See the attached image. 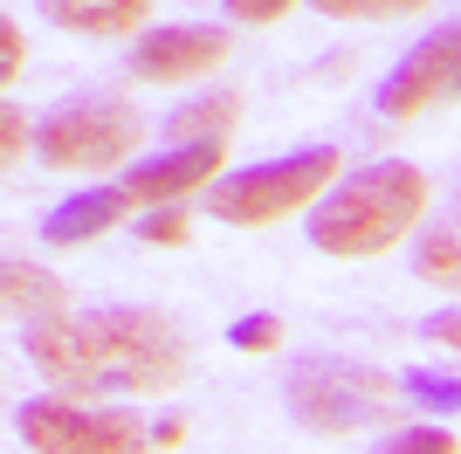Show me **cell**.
I'll return each instance as SVG.
<instances>
[{
    "label": "cell",
    "mask_w": 461,
    "mask_h": 454,
    "mask_svg": "<svg viewBox=\"0 0 461 454\" xmlns=\"http://www.w3.org/2000/svg\"><path fill=\"white\" fill-rule=\"evenodd\" d=\"M234 111H241V96L221 90V96H200V104L173 111V117H166V132H173V145H213V138H228Z\"/></svg>",
    "instance_id": "7c38bea8"
},
{
    "label": "cell",
    "mask_w": 461,
    "mask_h": 454,
    "mask_svg": "<svg viewBox=\"0 0 461 454\" xmlns=\"http://www.w3.org/2000/svg\"><path fill=\"white\" fill-rule=\"evenodd\" d=\"M413 268H420V283L461 289V227H427L413 241Z\"/></svg>",
    "instance_id": "5bb4252c"
},
{
    "label": "cell",
    "mask_w": 461,
    "mask_h": 454,
    "mask_svg": "<svg viewBox=\"0 0 461 454\" xmlns=\"http://www.w3.org/2000/svg\"><path fill=\"white\" fill-rule=\"evenodd\" d=\"M21 56H28V49H21V28H14V21H7V28H0V76H7V83H14V76L28 69V62H21Z\"/></svg>",
    "instance_id": "603a6c76"
},
{
    "label": "cell",
    "mask_w": 461,
    "mask_h": 454,
    "mask_svg": "<svg viewBox=\"0 0 461 454\" xmlns=\"http://www.w3.org/2000/svg\"><path fill=\"white\" fill-rule=\"evenodd\" d=\"M179 440H186V420H179V413H166V420L152 427V448H179Z\"/></svg>",
    "instance_id": "cb8c5ba5"
},
{
    "label": "cell",
    "mask_w": 461,
    "mask_h": 454,
    "mask_svg": "<svg viewBox=\"0 0 461 454\" xmlns=\"http://www.w3.org/2000/svg\"><path fill=\"white\" fill-rule=\"evenodd\" d=\"M41 159L56 172H111L131 159L138 145V111L111 104V96H83V104H62L49 124H41Z\"/></svg>",
    "instance_id": "8992f818"
},
{
    "label": "cell",
    "mask_w": 461,
    "mask_h": 454,
    "mask_svg": "<svg viewBox=\"0 0 461 454\" xmlns=\"http://www.w3.org/2000/svg\"><path fill=\"white\" fill-rule=\"evenodd\" d=\"M131 207H138V200L124 186H90V193L62 200V207L41 221V241H49V248H83V241H96V234H111Z\"/></svg>",
    "instance_id": "30bf717a"
},
{
    "label": "cell",
    "mask_w": 461,
    "mask_h": 454,
    "mask_svg": "<svg viewBox=\"0 0 461 454\" xmlns=\"http://www.w3.org/2000/svg\"><path fill=\"white\" fill-rule=\"evenodd\" d=\"M7 310H14L21 323H35V317H56V310H69V303H62V283L49 276V268L7 262Z\"/></svg>",
    "instance_id": "4fadbf2b"
},
{
    "label": "cell",
    "mask_w": 461,
    "mask_h": 454,
    "mask_svg": "<svg viewBox=\"0 0 461 454\" xmlns=\"http://www.w3.org/2000/svg\"><path fill=\"white\" fill-rule=\"evenodd\" d=\"M400 393L413 406H434V413H461V378H447V372H406Z\"/></svg>",
    "instance_id": "9a60e30c"
},
{
    "label": "cell",
    "mask_w": 461,
    "mask_h": 454,
    "mask_svg": "<svg viewBox=\"0 0 461 454\" xmlns=\"http://www.w3.org/2000/svg\"><path fill=\"white\" fill-rule=\"evenodd\" d=\"M221 7H228L234 21H249V28H269V21H283L296 0H221Z\"/></svg>",
    "instance_id": "ac0fdd59"
},
{
    "label": "cell",
    "mask_w": 461,
    "mask_h": 454,
    "mask_svg": "<svg viewBox=\"0 0 461 454\" xmlns=\"http://www.w3.org/2000/svg\"><path fill=\"white\" fill-rule=\"evenodd\" d=\"M441 90H461V21L434 28V35L379 83V117H420Z\"/></svg>",
    "instance_id": "52a82bcc"
},
{
    "label": "cell",
    "mask_w": 461,
    "mask_h": 454,
    "mask_svg": "<svg viewBox=\"0 0 461 454\" xmlns=\"http://www.w3.org/2000/svg\"><path fill=\"white\" fill-rule=\"evenodd\" d=\"M0 151H7V166H21V151H28V111L21 104L0 111Z\"/></svg>",
    "instance_id": "d6986e66"
},
{
    "label": "cell",
    "mask_w": 461,
    "mask_h": 454,
    "mask_svg": "<svg viewBox=\"0 0 461 454\" xmlns=\"http://www.w3.org/2000/svg\"><path fill=\"white\" fill-rule=\"evenodd\" d=\"M427 213V172L406 166V159H385V166L345 172L338 186L310 207V241L338 255V262H366L400 248Z\"/></svg>",
    "instance_id": "7a4b0ae2"
},
{
    "label": "cell",
    "mask_w": 461,
    "mask_h": 454,
    "mask_svg": "<svg viewBox=\"0 0 461 454\" xmlns=\"http://www.w3.org/2000/svg\"><path fill=\"white\" fill-rule=\"evenodd\" d=\"M420 338H427V344H447V351L461 359V310H441V317H427V323H420Z\"/></svg>",
    "instance_id": "7402d4cb"
},
{
    "label": "cell",
    "mask_w": 461,
    "mask_h": 454,
    "mask_svg": "<svg viewBox=\"0 0 461 454\" xmlns=\"http://www.w3.org/2000/svg\"><path fill=\"white\" fill-rule=\"evenodd\" d=\"M289 413L303 420L310 434H358V427H379L400 406V378L372 372V365H345V359H317L289 372Z\"/></svg>",
    "instance_id": "277c9868"
},
{
    "label": "cell",
    "mask_w": 461,
    "mask_h": 454,
    "mask_svg": "<svg viewBox=\"0 0 461 454\" xmlns=\"http://www.w3.org/2000/svg\"><path fill=\"white\" fill-rule=\"evenodd\" d=\"M427 0H317V14L330 21H393V14H413Z\"/></svg>",
    "instance_id": "2e32d148"
},
{
    "label": "cell",
    "mask_w": 461,
    "mask_h": 454,
    "mask_svg": "<svg viewBox=\"0 0 461 454\" xmlns=\"http://www.w3.org/2000/svg\"><path fill=\"white\" fill-rule=\"evenodd\" d=\"M138 234H145V241H158V248H179L186 241V213H152V221H138Z\"/></svg>",
    "instance_id": "44dd1931"
},
{
    "label": "cell",
    "mask_w": 461,
    "mask_h": 454,
    "mask_svg": "<svg viewBox=\"0 0 461 454\" xmlns=\"http://www.w3.org/2000/svg\"><path fill=\"white\" fill-rule=\"evenodd\" d=\"M221 166H228V138H213V145H173L166 159L138 166L124 179V193H131L138 207H166V200H186L193 186H207Z\"/></svg>",
    "instance_id": "9c48e42d"
},
{
    "label": "cell",
    "mask_w": 461,
    "mask_h": 454,
    "mask_svg": "<svg viewBox=\"0 0 461 454\" xmlns=\"http://www.w3.org/2000/svg\"><path fill=\"white\" fill-rule=\"evenodd\" d=\"M228 344H234V351H276V344H283V317L255 310V317H241V323L228 331Z\"/></svg>",
    "instance_id": "e0dca14e"
},
{
    "label": "cell",
    "mask_w": 461,
    "mask_h": 454,
    "mask_svg": "<svg viewBox=\"0 0 461 454\" xmlns=\"http://www.w3.org/2000/svg\"><path fill=\"white\" fill-rule=\"evenodd\" d=\"M228 62V28H207V21H179V28H158L131 49V76L138 83H186V76H207Z\"/></svg>",
    "instance_id": "ba28073f"
},
{
    "label": "cell",
    "mask_w": 461,
    "mask_h": 454,
    "mask_svg": "<svg viewBox=\"0 0 461 454\" xmlns=\"http://www.w3.org/2000/svg\"><path fill=\"white\" fill-rule=\"evenodd\" d=\"M21 351L56 393H173L186 344L158 310H56L21 323Z\"/></svg>",
    "instance_id": "6da1fadb"
},
{
    "label": "cell",
    "mask_w": 461,
    "mask_h": 454,
    "mask_svg": "<svg viewBox=\"0 0 461 454\" xmlns=\"http://www.w3.org/2000/svg\"><path fill=\"white\" fill-rule=\"evenodd\" d=\"M41 7L69 35H131L138 21L152 14V0H41Z\"/></svg>",
    "instance_id": "8fae6325"
},
{
    "label": "cell",
    "mask_w": 461,
    "mask_h": 454,
    "mask_svg": "<svg viewBox=\"0 0 461 454\" xmlns=\"http://www.w3.org/2000/svg\"><path fill=\"white\" fill-rule=\"evenodd\" d=\"M385 454H455V440H447L441 427H413V434H400Z\"/></svg>",
    "instance_id": "ffe728a7"
},
{
    "label": "cell",
    "mask_w": 461,
    "mask_h": 454,
    "mask_svg": "<svg viewBox=\"0 0 461 454\" xmlns=\"http://www.w3.org/2000/svg\"><path fill=\"white\" fill-rule=\"evenodd\" d=\"M338 172H345L338 151L310 145V151H296V159H269V166H249V172H234V179H221V186L207 193V207L221 213V221H234V227H269V221H289V213L317 207V200L338 186Z\"/></svg>",
    "instance_id": "3957f363"
},
{
    "label": "cell",
    "mask_w": 461,
    "mask_h": 454,
    "mask_svg": "<svg viewBox=\"0 0 461 454\" xmlns=\"http://www.w3.org/2000/svg\"><path fill=\"white\" fill-rule=\"evenodd\" d=\"M21 440L35 454H152V427L124 406H83V399H28Z\"/></svg>",
    "instance_id": "5b68a950"
}]
</instances>
